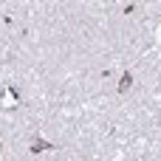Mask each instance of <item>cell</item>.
<instances>
[{"label":"cell","instance_id":"cell-3","mask_svg":"<svg viewBox=\"0 0 161 161\" xmlns=\"http://www.w3.org/2000/svg\"><path fill=\"white\" fill-rule=\"evenodd\" d=\"M17 99H20V96H17V91H14V88H6V93H3V105H6V108H14V105H17Z\"/></svg>","mask_w":161,"mask_h":161},{"label":"cell","instance_id":"cell-1","mask_svg":"<svg viewBox=\"0 0 161 161\" xmlns=\"http://www.w3.org/2000/svg\"><path fill=\"white\" fill-rule=\"evenodd\" d=\"M45 150H54V144L45 142L42 136H34V139H31V153L37 156V153H45Z\"/></svg>","mask_w":161,"mask_h":161},{"label":"cell","instance_id":"cell-2","mask_svg":"<svg viewBox=\"0 0 161 161\" xmlns=\"http://www.w3.org/2000/svg\"><path fill=\"white\" fill-rule=\"evenodd\" d=\"M133 88V74L127 71V74H122V79H119V93H127Z\"/></svg>","mask_w":161,"mask_h":161},{"label":"cell","instance_id":"cell-4","mask_svg":"<svg viewBox=\"0 0 161 161\" xmlns=\"http://www.w3.org/2000/svg\"><path fill=\"white\" fill-rule=\"evenodd\" d=\"M0 150H3V142H0Z\"/></svg>","mask_w":161,"mask_h":161}]
</instances>
